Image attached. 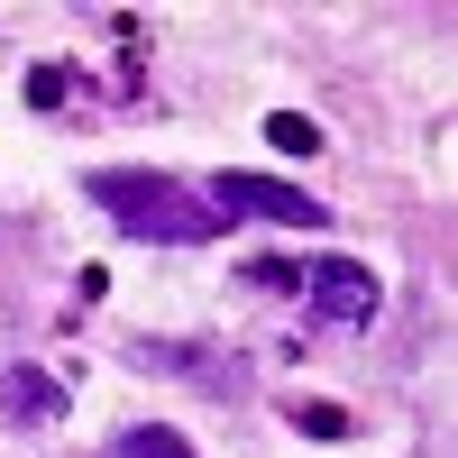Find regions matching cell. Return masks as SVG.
I'll return each instance as SVG.
<instances>
[{"mask_svg": "<svg viewBox=\"0 0 458 458\" xmlns=\"http://www.w3.org/2000/svg\"><path fill=\"white\" fill-rule=\"evenodd\" d=\"M83 193L120 220V239H147V248H202V239H220V220H211V202L193 193V183H174V174H138V165H110V174H92Z\"/></svg>", "mask_w": 458, "mask_h": 458, "instance_id": "6da1fadb", "label": "cell"}, {"mask_svg": "<svg viewBox=\"0 0 458 458\" xmlns=\"http://www.w3.org/2000/svg\"><path fill=\"white\" fill-rule=\"evenodd\" d=\"M211 202H220V211H248V220H276V229H321V220H330L302 183H276V174H220Z\"/></svg>", "mask_w": 458, "mask_h": 458, "instance_id": "7a4b0ae2", "label": "cell"}, {"mask_svg": "<svg viewBox=\"0 0 458 458\" xmlns=\"http://www.w3.org/2000/svg\"><path fill=\"white\" fill-rule=\"evenodd\" d=\"M302 293H312L321 321H376V266H358V257H321V266H302Z\"/></svg>", "mask_w": 458, "mask_h": 458, "instance_id": "3957f363", "label": "cell"}, {"mask_svg": "<svg viewBox=\"0 0 458 458\" xmlns=\"http://www.w3.org/2000/svg\"><path fill=\"white\" fill-rule=\"evenodd\" d=\"M0 412H10V422H55V412H64V386H55V376H37V367H0Z\"/></svg>", "mask_w": 458, "mask_h": 458, "instance_id": "277c9868", "label": "cell"}, {"mask_svg": "<svg viewBox=\"0 0 458 458\" xmlns=\"http://www.w3.org/2000/svg\"><path fill=\"white\" fill-rule=\"evenodd\" d=\"M120 458H193V440L165 422H138V431H120Z\"/></svg>", "mask_w": 458, "mask_h": 458, "instance_id": "5b68a950", "label": "cell"}, {"mask_svg": "<svg viewBox=\"0 0 458 458\" xmlns=\"http://www.w3.org/2000/svg\"><path fill=\"white\" fill-rule=\"evenodd\" d=\"M266 147H284V157H321V129L302 120V110H276V120H266Z\"/></svg>", "mask_w": 458, "mask_h": 458, "instance_id": "8992f818", "label": "cell"}, {"mask_svg": "<svg viewBox=\"0 0 458 458\" xmlns=\"http://www.w3.org/2000/svg\"><path fill=\"white\" fill-rule=\"evenodd\" d=\"M284 422H293V431H312V440H349V412H339V403H302V394H293V403H284Z\"/></svg>", "mask_w": 458, "mask_h": 458, "instance_id": "52a82bcc", "label": "cell"}, {"mask_svg": "<svg viewBox=\"0 0 458 458\" xmlns=\"http://www.w3.org/2000/svg\"><path fill=\"white\" fill-rule=\"evenodd\" d=\"M248 284H276V293H302V266H284V257H257V266H248Z\"/></svg>", "mask_w": 458, "mask_h": 458, "instance_id": "ba28073f", "label": "cell"}, {"mask_svg": "<svg viewBox=\"0 0 458 458\" xmlns=\"http://www.w3.org/2000/svg\"><path fill=\"white\" fill-rule=\"evenodd\" d=\"M28 101L55 110V101H64V64H37V73H28Z\"/></svg>", "mask_w": 458, "mask_h": 458, "instance_id": "9c48e42d", "label": "cell"}]
</instances>
